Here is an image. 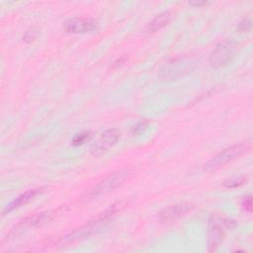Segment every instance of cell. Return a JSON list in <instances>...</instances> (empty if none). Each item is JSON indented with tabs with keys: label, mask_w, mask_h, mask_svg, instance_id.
I'll return each instance as SVG.
<instances>
[{
	"label": "cell",
	"mask_w": 253,
	"mask_h": 253,
	"mask_svg": "<svg viewBox=\"0 0 253 253\" xmlns=\"http://www.w3.org/2000/svg\"><path fill=\"white\" fill-rule=\"evenodd\" d=\"M125 207V203L118 202L116 204H113L110 208H108L105 211L101 212L99 215H97L94 219L89 220L82 226L74 229L70 233L63 236L59 242L60 243H73L75 241L87 238L93 234H96L100 231H102L110 222V220L113 218V216L122 211V209Z\"/></svg>",
	"instance_id": "cell-1"
},
{
	"label": "cell",
	"mask_w": 253,
	"mask_h": 253,
	"mask_svg": "<svg viewBox=\"0 0 253 253\" xmlns=\"http://www.w3.org/2000/svg\"><path fill=\"white\" fill-rule=\"evenodd\" d=\"M132 173H133L132 169L124 168V169H120V170H117V171L109 174L102 181H100L98 184H96L92 189H90L83 196V199L84 200L93 199L95 197H98L102 194H105V193L115 189L116 187H118L119 185L124 183V181L126 179H127L129 176H131Z\"/></svg>",
	"instance_id": "cell-2"
},
{
	"label": "cell",
	"mask_w": 253,
	"mask_h": 253,
	"mask_svg": "<svg viewBox=\"0 0 253 253\" xmlns=\"http://www.w3.org/2000/svg\"><path fill=\"white\" fill-rule=\"evenodd\" d=\"M236 222L218 215H212L209 221L208 229V247L209 252H214L218 249L224 239V228H233Z\"/></svg>",
	"instance_id": "cell-3"
},
{
	"label": "cell",
	"mask_w": 253,
	"mask_h": 253,
	"mask_svg": "<svg viewBox=\"0 0 253 253\" xmlns=\"http://www.w3.org/2000/svg\"><path fill=\"white\" fill-rule=\"evenodd\" d=\"M250 148V142H240L237 144L230 145L224 149H222L220 152H218L216 155H214L210 161H208L205 164V170H214L217 169L224 164L234 160L235 158L241 156L243 153H245Z\"/></svg>",
	"instance_id": "cell-4"
},
{
	"label": "cell",
	"mask_w": 253,
	"mask_h": 253,
	"mask_svg": "<svg viewBox=\"0 0 253 253\" xmlns=\"http://www.w3.org/2000/svg\"><path fill=\"white\" fill-rule=\"evenodd\" d=\"M238 50V44L234 41H224L218 43L210 55V63L214 68L222 67L234 58Z\"/></svg>",
	"instance_id": "cell-5"
},
{
	"label": "cell",
	"mask_w": 253,
	"mask_h": 253,
	"mask_svg": "<svg viewBox=\"0 0 253 253\" xmlns=\"http://www.w3.org/2000/svg\"><path fill=\"white\" fill-rule=\"evenodd\" d=\"M59 211H60V209L53 210V211H46L39 212V213L33 214L31 216H28L27 218L22 220L20 223H18L9 232V235H14L15 236L16 234L23 231L24 229H28V228H31V227H37V226H41L42 224H45L48 221H50L59 212Z\"/></svg>",
	"instance_id": "cell-6"
},
{
	"label": "cell",
	"mask_w": 253,
	"mask_h": 253,
	"mask_svg": "<svg viewBox=\"0 0 253 253\" xmlns=\"http://www.w3.org/2000/svg\"><path fill=\"white\" fill-rule=\"evenodd\" d=\"M193 64L194 62L190 58H187V57L175 58L172 61L165 64V66L161 69L160 76L162 78H167V79L177 78L182 74L191 70Z\"/></svg>",
	"instance_id": "cell-7"
},
{
	"label": "cell",
	"mask_w": 253,
	"mask_h": 253,
	"mask_svg": "<svg viewBox=\"0 0 253 253\" xmlns=\"http://www.w3.org/2000/svg\"><path fill=\"white\" fill-rule=\"evenodd\" d=\"M121 137V130L118 128H109L105 130L98 141L92 146L91 154L93 156H100L107 152Z\"/></svg>",
	"instance_id": "cell-8"
},
{
	"label": "cell",
	"mask_w": 253,
	"mask_h": 253,
	"mask_svg": "<svg viewBox=\"0 0 253 253\" xmlns=\"http://www.w3.org/2000/svg\"><path fill=\"white\" fill-rule=\"evenodd\" d=\"M97 25V21L93 18L74 17L64 22L63 29L66 33L70 34H85L95 30Z\"/></svg>",
	"instance_id": "cell-9"
},
{
	"label": "cell",
	"mask_w": 253,
	"mask_h": 253,
	"mask_svg": "<svg viewBox=\"0 0 253 253\" xmlns=\"http://www.w3.org/2000/svg\"><path fill=\"white\" fill-rule=\"evenodd\" d=\"M193 206L190 204H176L169 206L167 208H164L159 212V219L162 223H170L178 218L182 217L183 215L187 214L191 210Z\"/></svg>",
	"instance_id": "cell-10"
},
{
	"label": "cell",
	"mask_w": 253,
	"mask_h": 253,
	"mask_svg": "<svg viewBox=\"0 0 253 253\" xmlns=\"http://www.w3.org/2000/svg\"><path fill=\"white\" fill-rule=\"evenodd\" d=\"M45 190H46L45 187H38V188H33V189H30V190L24 192L23 194L19 195L17 198H15L11 203H9L5 207L2 214L3 215L7 214L8 212H11L12 211H14L18 208H21L22 206L27 205L28 203H30L31 201L36 199L38 196L42 195Z\"/></svg>",
	"instance_id": "cell-11"
},
{
	"label": "cell",
	"mask_w": 253,
	"mask_h": 253,
	"mask_svg": "<svg viewBox=\"0 0 253 253\" xmlns=\"http://www.w3.org/2000/svg\"><path fill=\"white\" fill-rule=\"evenodd\" d=\"M172 18V14L169 11H164L158 15H156L148 24L147 30L148 32H156L163 28L165 25H167Z\"/></svg>",
	"instance_id": "cell-12"
},
{
	"label": "cell",
	"mask_w": 253,
	"mask_h": 253,
	"mask_svg": "<svg viewBox=\"0 0 253 253\" xmlns=\"http://www.w3.org/2000/svg\"><path fill=\"white\" fill-rule=\"evenodd\" d=\"M246 177L245 176H238V177H232L229 178L227 180H225L223 182V186L227 189H232V188H236L239 187L241 185H243L244 183H246Z\"/></svg>",
	"instance_id": "cell-13"
},
{
	"label": "cell",
	"mask_w": 253,
	"mask_h": 253,
	"mask_svg": "<svg viewBox=\"0 0 253 253\" xmlns=\"http://www.w3.org/2000/svg\"><path fill=\"white\" fill-rule=\"evenodd\" d=\"M147 126H148V121L142 120V121L137 122V123L131 127L130 131H131V133H132L133 135H138V134L142 133V132L147 128Z\"/></svg>",
	"instance_id": "cell-14"
},
{
	"label": "cell",
	"mask_w": 253,
	"mask_h": 253,
	"mask_svg": "<svg viewBox=\"0 0 253 253\" xmlns=\"http://www.w3.org/2000/svg\"><path fill=\"white\" fill-rule=\"evenodd\" d=\"M91 136V133L89 131H84V132H80L78 134H76L73 139H72V144L74 146H79L82 145L86 140L89 139V137Z\"/></svg>",
	"instance_id": "cell-15"
},
{
	"label": "cell",
	"mask_w": 253,
	"mask_h": 253,
	"mask_svg": "<svg viewBox=\"0 0 253 253\" xmlns=\"http://www.w3.org/2000/svg\"><path fill=\"white\" fill-rule=\"evenodd\" d=\"M251 26H252V21H251V17H245L243 18L238 25V31L240 33H248L251 30Z\"/></svg>",
	"instance_id": "cell-16"
},
{
	"label": "cell",
	"mask_w": 253,
	"mask_h": 253,
	"mask_svg": "<svg viewBox=\"0 0 253 253\" xmlns=\"http://www.w3.org/2000/svg\"><path fill=\"white\" fill-rule=\"evenodd\" d=\"M38 36V31L35 28H31L27 30L23 36V41L26 42H33Z\"/></svg>",
	"instance_id": "cell-17"
},
{
	"label": "cell",
	"mask_w": 253,
	"mask_h": 253,
	"mask_svg": "<svg viewBox=\"0 0 253 253\" xmlns=\"http://www.w3.org/2000/svg\"><path fill=\"white\" fill-rule=\"evenodd\" d=\"M240 205H241V208H242L245 211L251 212V211H252V198H251V196L248 195V196L243 197V199L241 200Z\"/></svg>",
	"instance_id": "cell-18"
},
{
	"label": "cell",
	"mask_w": 253,
	"mask_h": 253,
	"mask_svg": "<svg viewBox=\"0 0 253 253\" xmlns=\"http://www.w3.org/2000/svg\"><path fill=\"white\" fill-rule=\"evenodd\" d=\"M127 57L126 55H122L120 56L115 62H114V67H118V66H121L123 63H125L126 61Z\"/></svg>",
	"instance_id": "cell-19"
},
{
	"label": "cell",
	"mask_w": 253,
	"mask_h": 253,
	"mask_svg": "<svg viewBox=\"0 0 253 253\" xmlns=\"http://www.w3.org/2000/svg\"><path fill=\"white\" fill-rule=\"evenodd\" d=\"M209 2L207 1H196V2H190L191 5L193 6H202V5H207Z\"/></svg>",
	"instance_id": "cell-20"
}]
</instances>
